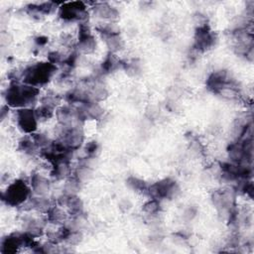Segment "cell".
<instances>
[{
	"label": "cell",
	"mask_w": 254,
	"mask_h": 254,
	"mask_svg": "<svg viewBox=\"0 0 254 254\" xmlns=\"http://www.w3.org/2000/svg\"><path fill=\"white\" fill-rule=\"evenodd\" d=\"M40 93L38 87L22 84L18 81H12L6 88L4 93V98L6 104L10 107L16 108H26L34 104Z\"/></svg>",
	"instance_id": "1"
},
{
	"label": "cell",
	"mask_w": 254,
	"mask_h": 254,
	"mask_svg": "<svg viewBox=\"0 0 254 254\" xmlns=\"http://www.w3.org/2000/svg\"><path fill=\"white\" fill-rule=\"evenodd\" d=\"M206 87L213 93L224 98L233 99L239 95V87L236 80L226 70H216L206 79Z\"/></svg>",
	"instance_id": "2"
},
{
	"label": "cell",
	"mask_w": 254,
	"mask_h": 254,
	"mask_svg": "<svg viewBox=\"0 0 254 254\" xmlns=\"http://www.w3.org/2000/svg\"><path fill=\"white\" fill-rule=\"evenodd\" d=\"M56 71L57 65L50 62H41L27 66L22 71V78L24 83L40 87L50 82Z\"/></svg>",
	"instance_id": "3"
},
{
	"label": "cell",
	"mask_w": 254,
	"mask_h": 254,
	"mask_svg": "<svg viewBox=\"0 0 254 254\" xmlns=\"http://www.w3.org/2000/svg\"><path fill=\"white\" fill-rule=\"evenodd\" d=\"M32 189L21 179L8 185L2 193V200L9 206H19L26 203L31 195Z\"/></svg>",
	"instance_id": "4"
},
{
	"label": "cell",
	"mask_w": 254,
	"mask_h": 254,
	"mask_svg": "<svg viewBox=\"0 0 254 254\" xmlns=\"http://www.w3.org/2000/svg\"><path fill=\"white\" fill-rule=\"evenodd\" d=\"M180 192V187L176 181L171 178H166L158 181L151 185L148 189V193L152 198L161 199H171L176 197Z\"/></svg>",
	"instance_id": "5"
},
{
	"label": "cell",
	"mask_w": 254,
	"mask_h": 254,
	"mask_svg": "<svg viewBox=\"0 0 254 254\" xmlns=\"http://www.w3.org/2000/svg\"><path fill=\"white\" fill-rule=\"evenodd\" d=\"M59 17L64 21H84L87 18L86 5L81 1L63 3L59 8Z\"/></svg>",
	"instance_id": "6"
},
{
	"label": "cell",
	"mask_w": 254,
	"mask_h": 254,
	"mask_svg": "<svg viewBox=\"0 0 254 254\" xmlns=\"http://www.w3.org/2000/svg\"><path fill=\"white\" fill-rule=\"evenodd\" d=\"M217 41L216 35L212 32L206 23L199 24L194 33L193 49L196 52L203 53L211 49Z\"/></svg>",
	"instance_id": "7"
},
{
	"label": "cell",
	"mask_w": 254,
	"mask_h": 254,
	"mask_svg": "<svg viewBox=\"0 0 254 254\" xmlns=\"http://www.w3.org/2000/svg\"><path fill=\"white\" fill-rule=\"evenodd\" d=\"M211 200L219 213L224 214L226 217L235 209L234 208V195L230 189L217 190L213 191Z\"/></svg>",
	"instance_id": "8"
},
{
	"label": "cell",
	"mask_w": 254,
	"mask_h": 254,
	"mask_svg": "<svg viewBox=\"0 0 254 254\" xmlns=\"http://www.w3.org/2000/svg\"><path fill=\"white\" fill-rule=\"evenodd\" d=\"M60 139L72 152L77 150L84 140V133L79 125L64 127L61 126Z\"/></svg>",
	"instance_id": "9"
},
{
	"label": "cell",
	"mask_w": 254,
	"mask_h": 254,
	"mask_svg": "<svg viewBox=\"0 0 254 254\" xmlns=\"http://www.w3.org/2000/svg\"><path fill=\"white\" fill-rule=\"evenodd\" d=\"M16 123L18 128L27 134H34L38 127V118L33 109L19 108L16 111Z\"/></svg>",
	"instance_id": "10"
},
{
	"label": "cell",
	"mask_w": 254,
	"mask_h": 254,
	"mask_svg": "<svg viewBox=\"0 0 254 254\" xmlns=\"http://www.w3.org/2000/svg\"><path fill=\"white\" fill-rule=\"evenodd\" d=\"M76 46L78 51L85 55L92 54L96 49L95 38L91 34L88 25L85 23H81L78 27V40Z\"/></svg>",
	"instance_id": "11"
},
{
	"label": "cell",
	"mask_w": 254,
	"mask_h": 254,
	"mask_svg": "<svg viewBox=\"0 0 254 254\" xmlns=\"http://www.w3.org/2000/svg\"><path fill=\"white\" fill-rule=\"evenodd\" d=\"M56 116L61 126L69 127L79 125L81 123L78 118L76 108H73L70 105H64L59 107L56 111Z\"/></svg>",
	"instance_id": "12"
},
{
	"label": "cell",
	"mask_w": 254,
	"mask_h": 254,
	"mask_svg": "<svg viewBox=\"0 0 254 254\" xmlns=\"http://www.w3.org/2000/svg\"><path fill=\"white\" fill-rule=\"evenodd\" d=\"M24 246V233L14 232L2 239L0 252L3 254H13Z\"/></svg>",
	"instance_id": "13"
},
{
	"label": "cell",
	"mask_w": 254,
	"mask_h": 254,
	"mask_svg": "<svg viewBox=\"0 0 254 254\" xmlns=\"http://www.w3.org/2000/svg\"><path fill=\"white\" fill-rule=\"evenodd\" d=\"M78 118L82 122L84 120H97L103 115V108L97 102H88L80 104L76 108Z\"/></svg>",
	"instance_id": "14"
},
{
	"label": "cell",
	"mask_w": 254,
	"mask_h": 254,
	"mask_svg": "<svg viewBox=\"0 0 254 254\" xmlns=\"http://www.w3.org/2000/svg\"><path fill=\"white\" fill-rule=\"evenodd\" d=\"M31 189L36 195L46 196L51 190V183L47 178L40 174H33L31 176Z\"/></svg>",
	"instance_id": "15"
},
{
	"label": "cell",
	"mask_w": 254,
	"mask_h": 254,
	"mask_svg": "<svg viewBox=\"0 0 254 254\" xmlns=\"http://www.w3.org/2000/svg\"><path fill=\"white\" fill-rule=\"evenodd\" d=\"M94 14L104 20H116L119 17V12L116 8L112 7L108 3H96L93 7Z\"/></svg>",
	"instance_id": "16"
},
{
	"label": "cell",
	"mask_w": 254,
	"mask_h": 254,
	"mask_svg": "<svg viewBox=\"0 0 254 254\" xmlns=\"http://www.w3.org/2000/svg\"><path fill=\"white\" fill-rule=\"evenodd\" d=\"M52 165H53V168H52L51 175L53 178H55L56 180H64L66 177H68L70 172L69 159H63L55 162Z\"/></svg>",
	"instance_id": "17"
},
{
	"label": "cell",
	"mask_w": 254,
	"mask_h": 254,
	"mask_svg": "<svg viewBox=\"0 0 254 254\" xmlns=\"http://www.w3.org/2000/svg\"><path fill=\"white\" fill-rule=\"evenodd\" d=\"M57 7V4L54 2H43L40 4H30L27 6V12L33 16L39 15H49Z\"/></svg>",
	"instance_id": "18"
},
{
	"label": "cell",
	"mask_w": 254,
	"mask_h": 254,
	"mask_svg": "<svg viewBox=\"0 0 254 254\" xmlns=\"http://www.w3.org/2000/svg\"><path fill=\"white\" fill-rule=\"evenodd\" d=\"M24 224H25L26 232H28L29 234H31L34 237L41 236L44 231V227H45V222L42 219L35 218V217L27 218L25 220Z\"/></svg>",
	"instance_id": "19"
},
{
	"label": "cell",
	"mask_w": 254,
	"mask_h": 254,
	"mask_svg": "<svg viewBox=\"0 0 254 254\" xmlns=\"http://www.w3.org/2000/svg\"><path fill=\"white\" fill-rule=\"evenodd\" d=\"M87 93L89 95V98L93 102H100L105 100L108 97V90L106 89L105 86L102 84L95 82L88 90Z\"/></svg>",
	"instance_id": "20"
},
{
	"label": "cell",
	"mask_w": 254,
	"mask_h": 254,
	"mask_svg": "<svg viewBox=\"0 0 254 254\" xmlns=\"http://www.w3.org/2000/svg\"><path fill=\"white\" fill-rule=\"evenodd\" d=\"M27 203H29V205L31 206L32 209H35V210H38L41 212H47L52 207L50 199L43 195H37V196L30 197L29 200L27 201Z\"/></svg>",
	"instance_id": "21"
},
{
	"label": "cell",
	"mask_w": 254,
	"mask_h": 254,
	"mask_svg": "<svg viewBox=\"0 0 254 254\" xmlns=\"http://www.w3.org/2000/svg\"><path fill=\"white\" fill-rule=\"evenodd\" d=\"M46 213L47 220L55 224H62L67 219L66 212L59 206H52Z\"/></svg>",
	"instance_id": "22"
},
{
	"label": "cell",
	"mask_w": 254,
	"mask_h": 254,
	"mask_svg": "<svg viewBox=\"0 0 254 254\" xmlns=\"http://www.w3.org/2000/svg\"><path fill=\"white\" fill-rule=\"evenodd\" d=\"M120 65H122V63L112 53H109L101 64V71L102 73H111Z\"/></svg>",
	"instance_id": "23"
},
{
	"label": "cell",
	"mask_w": 254,
	"mask_h": 254,
	"mask_svg": "<svg viewBox=\"0 0 254 254\" xmlns=\"http://www.w3.org/2000/svg\"><path fill=\"white\" fill-rule=\"evenodd\" d=\"M38 149L39 148L35 144L33 138H30V137H24L18 143V150L28 155L35 154Z\"/></svg>",
	"instance_id": "24"
},
{
	"label": "cell",
	"mask_w": 254,
	"mask_h": 254,
	"mask_svg": "<svg viewBox=\"0 0 254 254\" xmlns=\"http://www.w3.org/2000/svg\"><path fill=\"white\" fill-rule=\"evenodd\" d=\"M81 185L82 183L77 180L74 176L72 177H69L65 183H64V193L66 194H69V195H74L76 194L80 188H81Z\"/></svg>",
	"instance_id": "25"
},
{
	"label": "cell",
	"mask_w": 254,
	"mask_h": 254,
	"mask_svg": "<svg viewBox=\"0 0 254 254\" xmlns=\"http://www.w3.org/2000/svg\"><path fill=\"white\" fill-rule=\"evenodd\" d=\"M127 185L129 186V188H131L133 190L137 191V192H148V189L149 187L147 186L146 182L136 178V177H129L126 181Z\"/></svg>",
	"instance_id": "26"
},
{
	"label": "cell",
	"mask_w": 254,
	"mask_h": 254,
	"mask_svg": "<svg viewBox=\"0 0 254 254\" xmlns=\"http://www.w3.org/2000/svg\"><path fill=\"white\" fill-rule=\"evenodd\" d=\"M54 110H55V107H53L51 105H48V104H45V103H42L35 110V113H36V116H37L38 120H48L51 117H53Z\"/></svg>",
	"instance_id": "27"
},
{
	"label": "cell",
	"mask_w": 254,
	"mask_h": 254,
	"mask_svg": "<svg viewBox=\"0 0 254 254\" xmlns=\"http://www.w3.org/2000/svg\"><path fill=\"white\" fill-rule=\"evenodd\" d=\"M92 170L89 168V166L87 165H81L78 166L76 168V170L74 171L73 176L79 180L81 183H84L86 181H88L91 177H92Z\"/></svg>",
	"instance_id": "28"
},
{
	"label": "cell",
	"mask_w": 254,
	"mask_h": 254,
	"mask_svg": "<svg viewBox=\"0 0 254 254\" xmlns=\"http://www.w3.org/2000/svg\"><path fill=\"white\" fill-rule=\"evenodd\" d=\"M143 210L149 214V215H155L157 214L160 210H161V204H160V200L152 198L151 200L147 201L144 205H143Z\"/></svg>",
	"instance_id": "29"
},
{
	"label": "cell",
	"mask_w": 254,
	"mask_h": 254,
	"mask_svg": "<svg viewBox=\"0 0 254 254\" xmlns=\"http://www.w3.org/2000/svg\"><path fill=\"white\" fill-rule=\"evenodd\" d=\"M81 240H82L81 232H79V230L77 229L70 228L64 239V242H66L69 245H77Z\"/></svg>",
	"instance_id": "30"
},
{
	"label": "cell",
	"mask_w": 254,
	"mask_h": 254,
	"mask_svg": "<svg viewBox=\"0 0 254 254\" xmlns=\"http://www.w3.org/2000/svg\"><path fill=\"white\" fill-rule=\"evenodd\" d=\"M32 138H33L35 144L38 146V148L45 149V148H47L52 143L50 138L47 135L42 134V133H38V134L34 133L32 135Z\"/></svg>",
	"instance_id": "31"
},
{
	"label": "cell",
	"mask_w": 254,
	"mask_h": 254,
	"mask_svg": "<svg viewBox=\"0 0 254 254\" xmlns=\"http://www.w3.org/2000/svg\"><path fill=\"white\" fill-rule=\"evenodd\" d=\"M84 151L87 158H93L99 151V145L96 141H90L85 145Z\"/></svg>",
	"instance_id": "32"
},
{
	"label": "cell",
	"mask_w": 254,
	"mask_h": 254,
	"mask_svg": "<svg viewBox=\"0 0 254 254\" xmlns=\"http://www.w3.org/2000/svg\"><path fill=\"white\" fill-rule=\"evenodd\" d=\"M48 60H49V62H50L51 64H53L56 65V64H64L65 58H64V56H63L60 52L54 51V52H51V53L49 54Z\"/></svg>",
	"instance_id": "33"
},
{
	"label": "cell",
	"mask_w": 254,
	"mask_h": 254,
	"mask_svg": "<svg viewBox=\"0 0 254 254\" xmlns=\"http://www.w3.org/2000/svg\"><path fill=\"white\" fill-rule=\"evenodd\" d=\"M49 39L45 36H38L37 38H35V42L38 46H45L48 43Z\"/></svg>",
	"instance_id": "34"
},
{
	"label": "cell",
	"mask_w": 254,
	"mask_h": 254,
	"mask_svg": "<svg viewBox=\"0 0 254 254\" xmlns=\"http://www.w3.org/2000/svg\"><path fill=\"white\" fill-rule=\"evenodd\" d=\"M8 110H9L8 105H6V106H2V108H1V120H4L5 115H6V114H8Z\"/></svg>",
	"instance_id": "35"
}]
</instances>
